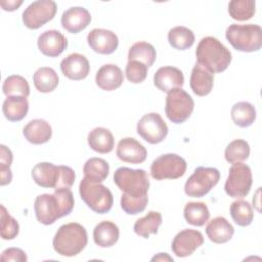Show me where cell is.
<instances>
[{"mask_svg":"<svg viewBox=\"0 0 262 262\" xmlns=\"http://www.w3.org/2000/svg\"><path fill=\"white\" fill-rule=\"evenodd\" d=\"M220 179V172L213 167H198L186 180L184 192L191 198L205 196Z\"/></svg>","mask_w":262,"mask_h":262,"instance_id":"cell-7","label":"cell"},{"mask_svg":"<svg viewBox=\"0 0 262 262\" xmlns=\"http://www.w3.org/2000/svg\"><path fill=\"white\" fill-rule=\"evenodd\" d=\"M21 4H23L21 0H19V1H16V0H8V1L2 0V1H0V5H1L2 9L5 10V11H13V10L17 9Z\"/></svg>","mask_w":262,"mask_h":262,"instance_id":"cell-44","label":"cell"},{"mask_svg":"<svg viewBox=\"0 0 262 262\" xmlns=\"http://www.w3.org/2000/svg\"><path fill=\"white\" fill-rule=\"evenodd\" d=\"M162 215L157 211H149L145 216L136 220L133 226L134 232L144 238H148L150 234H157L162 224Z\"/></svg>","mask_w":262,"mask_h":262,"instance_id":"cell-29","label":"cell"},{"mask_svg":"<svg viewBox=\"0 0 262 262\" xmlns=\"http://www.w3.org/2000/svg\"><path fill=\"white\" fill-rule=\"evenodd\" d=\"M12 180V173L10 168H0V185L9 184Z\"/></svg>","mask_w":262,"mask_h":262,"instance_id":"cell-45","label":"cell"},{"mask_svg":"<svg viewBox=\"0 0 262 262\" xmlns=\"http://www.w3.org/2000/svg\"><path fill=\"white\" fill-rule=\"evenodd\" d=\"M3 93L6 96H25L30 95V86L26 78L19 75L8 76L2 85Z\"/></svg>","mask_w":262,"mask_h":262,"instance_id":"cell-37","label":"cell"},{"mask_svg":"<svg viewBox=\"0 0 262 262\" xmlns=\"http://www.w3.org/2000/svg\"><path fill=\"white\" fill-rule=\"evenodd\" d=\"M75 200L70 188H57L53 193L39 194L34 202L37 220L44 224H53L57 219L68 216L74 209Z\"/></svg>","mask_w":262,"mask_h":262,"instance_id":"cell-1","label":"cell"},{"mask_svg":"<svg viewBox=\"0 0 262 262\" xmlns=\"http://www.w3.org/2000/svg\"><path fill=\"white\" fill-rule=\"evenodd\" d=\"M120 230L112 221H101L93 229V241L100 248L113 247L119 239Z\"/></svg>","mask_w":262,"mask_h":262,"instance_id":"cell-25","label":"cell"},{"mask_svg":"<svg viewBox=\"0 0 262 262\" xmlns=\"http://www.w3.org/2000/svg\"><path fill=\"white\" fill-rule=\"evenodd\" d=\"M57 11V5L52 0L32 2L23 12V23L31 30H37L50 21Z\"/></svg>","mask_w":262,"mask_h":262,"instance_id":"cell-11","label":"cell"},{"mask_svg":"<svg viewBox=\"0 0 262 262\" xmlns=\"http://www.w3.org/2000/svg\"><path fill=\"white\" fill-rule=\"evenodd\" d=\"M114 182L123 193L138 198L147 195L149 188L148 175L143 169L120 167L115 171Z\"/></svg>","mask_w":262,"mask_h":262,"instance_id":"cell-5","label":"cell"},{"mask_svg":"<svg viewBox=\"0 0 262 262\" xmlns=\"http://www.w3.org/2000/svg\"><path fill=\"white\" fill-rule=\"evenodd\" d=\"M154 84L159 90L169 93L183 86L184 76L178 68L171 66L162 67L154 75Z\"/></svg>","mask_w":262,"mask_h":262,"instance_id":"cell-18","label":"cell"},{"mask_svg":"<svg viewBox=\"0 0 262 262\" xmlns=\"http://www.w3.org/2000/svg\"><path fill=\"white\" fill-rule=\"evenodd\" d=\"M0 213V223H1V237L6 241H10L16 237L19 232L18 222L8 213L6 208L1 205Z\"/></svg>","mask_w":262,"mask_h":262,"instance_id":"cell-39","label":"cell"},{"mask_svg":"<svg viewBox=\"0 0 262 262\" xmlns=\"http://www.w3.org/2000/svg\"><path fill=\"white\" fill-rule=\"evenodd\" d=\"M204 243L203 234L195 229H183L173 238L171 249L173 253L180 258L190 256Z\"/></svg>","mask_w":262,"mask_h":262,"instance_id":"cell-13","label":"cell"},{"mask_svg":"<svg viewBox=\"0 0 262 262\" xmlns=\"http://www.w3.org/2000/svg\"><path fill=\"white\" fill-rule=\"evenodd\" d=\"M33 82L39 92L48 93L52 92L58 86L59 78L52 68L41 67L34 73Z\"/></svg>","mask_w":262,"mask_h":262,"instance_id":"cell-28","label":"cell"},{"mask_svg":"<svg viewBox=\"0 0 262 262\" xmlns=\"http://www.w3.org/2000/svg\"><path fill=\"white\" fill-rule=\"evenodd\" d=\"M187 164L176 154H165L158 157L150 165V175L156 180L177 179L184 175Z\"/></svg>","mask_w":262,"mask_h":262,"instance_id":"cell-10","label":"cell"},{"mask_svg":"<svg viewBox=\"0 0 262 262\" xmlns=\"http://www.w3.org/2000/svg\"><path fill=\"white\" fill-rule=\"evenodd\" d=\"M116 154L117 157L123 162L131 164H140L145 161L147 150L135 138L125 137L119 141Z\"/></svg>","mask_w":262,"mask_h":262,"instance_id":"cell-19","label":"cell"},{"mask_svg":"<svg viewBox=\"0 0 262 262\" xmlns=\"http://www.w3.org/2000/svg\"><path fill=\"white\" fill-rule=\"evenodd\" d=\"M29 102L25 96H7L3 101L2 112L10 122L21 121L28 114Z\"/></svg>","mask_w":262,"mask_h":262,"instance_id":"cell-27","label":"cell"},{"mask_svg":"<svg viewBox=\"0 0 262 262\" xmlns=\"http://www.w3.org/2000/svg\"><path fill=\"white\" fill-rule=\"evenodd\" d=\"M148 68L137 60H128L125 69V74L129 82L133 84L142 83L147 76Z\"/></svg>","mask_w":262,"mask_h":262,"instance_id":"cell-41","label":"cell"},{"mask_svg":"<svg viewBox=\"0 0 262 262\" xmlns=\"http://www.w3.org/2000/svg\"><path fill=\"white\" fill-rule=\"evenodd\" d=\"M124 81L122 70L114 63H106L99 68L95 76L96 85L104 91L118 89Z\"/></svg>","mask_w":262,"mask_h":262,"instance_id":"cell-21","label":"cell"},{"mask_svg":"<svg viewBox=\"0 0 262 262\" xmlns=\"http://www.w3.org/2000/svg\"><path fill=\"white\" fill-rule=\"evenodd\" d=\"M91 21L90 12L80 6H75L63 11L60 23L61 27L72 34H78L85 30Z\"/></svg>","mask_w":262,"mask_h":262,"instance_id":"cell-20","label":"cell"},{"mask_svg":"<svg viewBox=\"0 0 262 262\" xmlns=\"http://www.w3.org/2000/svg\"><path fill=\"white\" fill-rule=\"evenodd\" d=\"M194 108L192 97L182 88L170 91L166 97L165 113L167 118L175 124L185 122Z\"/></svg>","mask_w":262,"mask_h":262,"instance_id":"cell-8","label":"cell"},{"mask_svg":"<svg viewBox=\"0 0 262 262\" xmlns=\"http://www.w3.org/2000/svg\"><path fill=\"white\" fill-rule=\"evenodd\" d=\"M13 160L11 150L4 144L0 145V168H10Z\"/></svg>","mask_w":262,"mask_h":262,"instance_id":"cell-43","label":"cell"},{"mask_svg":"<svg viewBox=\"0 0 262 262\" xmlns=\"http://www.w3.org/2000/svg\"><path fill=\"white\" fill-rule=\"evenodd\" d=\"M168 41L173 48L178 50H186L193 45L194 34L186 27H174L168 32Z\"/></svg>","mask_w":262,"mask_h":262,"instance_id":"cell-34","label":"cell"},{"mask_svg":"<svg viewBox=\"0 0 262 262\" xmlns=\"http://www.w3.org/2000/svg\"><path fill=\"white\" fill-rule=\"evenodd\" d=\"M195 56L198 63L213 74L224 72L232 59L229 49L212 36L201 39L196 46Z\"/></svg>","mask_w":262,"mask_h":262,"instance_id":"cell-2","label":"cell"},{"mask_svg":"<svg viewBox=\"0 0 262 262\" xmlns=\"http://www.w3.org/2000/svg\"><path fill=\"white\" fill-rule=\"evenodd\" d=\"M87 43L90 48L99 54H112L119 45L118 36L106 29H93L87 35Z\"/></svg>","mask_w":262,"mask_h":262,"instance_id":"cell-15","label":"cell"},{"mask_svg":"<svg viewBox=\"0 0 262 262\" xmlns=\"http://www.w3.org/2000/svg\"><path fill=\"white\" fill-rule=\"evenodd\" d=\"M147 203H148L147 195L134 198L125 193H122L121 201H120L122 210L128 215H136L138 213L143 212L146 208Z\"/></svg>","mask_w":262,"mask_h":262,"instance_id":"cell-40","label":"cell"},{"mask_svg":"<svg viewBox=\"0 0 262 262\" xmlns=\"http://www.w3.org/2000/svg\"><path fill=\"white\" fill-rule=\"evenodd\" d=\"M37 44L44 55L57 57L67 49L68 39L57 30H48L38 37Z\"/></svg>","mask_w":262,"mask_h":262,"instance_id":"cell-16","label":"cell"},{"mask_svg":"<svg viewBox=\"0 0 262 262\" xmlns=\"http://www.w3.org/2000/svg\"><path fill=\"white\" fill-rule=\"evenodd\" d=\"M231 120L233 123L242 128L251 126L256 120V108L248 101H238L231 107Z\"/></svg>","mask_w":262,"mask_h":262,"instance_id":"cell-31","label":"cell"},{"mask_svg":"<svg viewBox=\"0 0 262 262\" xmlns=\"http://www.w3.org/2000/svg\"><path fill=\"white\" fill-rule=\"evenodd\" d=\"M87 141L90 148L99 154H108L115 146V139L112 132L103 127L92 129L87 136Z\"/></svg>","mask_w":262,"mask_h":262,"instance_id":"cell-26","label":"cell"},{"mask_svg":"<svg viewBox=\"0 0 262 262\" xmlns=\"http://www.w3.org/2000/svg\"><path fill=\"white\" fill-rule=\"evenodd\" d=\"M183 215L187 223L193 226H203L210 218L207 205L203 202H189L185 205Z\"/></svg>","mask_w":262,"mask_h":262,"instance_id":"cell-33","label":"cell"},{"mask_svg":"<svg viewBox=\"0 0 262 262\" xmlns=\"http://www.w3.org/2000/svg\"><path fill=\"white\" fill-rule=\"evenodd\" d=\"M79 193L87 207L97 214H105L113 207V193L101 183L91 182L84 177L79 185Z\"/></svg>","mask_w":262,"mask_h":262,"instance_id":"cell-6","label":"cell"},{"mask_svg":"<svg viewBox=\"0 0 262 262\" xmlns=\"http://www.w3.org/2000/svg\"><path fill=\"white\" fill-rule=\"evenodd\" d=\"M157 58L155 47L147 42L139 41L134 43L128 51V60H137L144 63L147 68L151 67Z\"/></svg>","mask_w":262,"mask_h":262,"instance_id":"cell-32","label":"cell"},{"mask_svg":"<svg viewBox=\"0 0 262 262\" xmlns=\"http://www.w3.org/2000/svg\"><path fill=\"white\" fill-rule=\"evenodd\" d=\"M25 138L33 144H43L49 141L52 129L48 122L43 119L31 120L23 129Z\"/></svg>","mask_w":262,"mask_h":262,"instance_id":"cell-23","label":"cell"},{"mask_svg":"<svg viewBox=\"0 0 262 262\" xmlns=\"http://www.w3.org/2000/svg\"><path fill=\"white\" fill-rule=\"evenodd\" d=\"M88 243L85 227L77 222L61 225L54 234L52 246L54 251L64 257H74L80 254Z\"/></svg>","mask_w":262,"mask_h":262,"instance_id":"cell-3","label":"cell"},{"mask_svg":"<svg viewBox=\"0 0 262 262\" xmlns=\"http://www.w3.org/2000/svg\"><path fill=\"white\" fill-rule=\"evenodd\" d=\"M84 177L91 182L101 183L106 179L110 172L108 163L101 158L88 159L83 167Z\"/></svg>","mask_w":262,"mask_h":262,"instance_id":"cell-30","label":"cell"},{"mask_svg":"<svg viewBox=\"0 0 262 262\" xmlns=\"http://www.w3.org/2000/svg\"><path fill=\"white\" fill-rule=\"evenodd\" d=\"M252 183L253 176L251 168L243 163H234L229 168L224 190L230 198L242 199L250 192Z\"/></svg>","mask_w":262,"mask_h":262,"instance_id":"cell-9","label":"cell"},{"mask_svg":"<svg viewBox=\"0 0 262 262\" xmlns=\"http://www.w3.org/2000/svg\"><path fill=\"white\" fill-rule=\"evenodd\" d=\"M225 37L231 46L242 52L258 51L262 46V29L258 25H230Z\"/></svg>","mask_w":262,"mask_h":262,"instance_id":"cell-4","label":"cell"},{"mask_svg":"<svg viewBox=\"0 0 262 262\" xmlns=\"http://www.w3.org/2000/svg\"><path fill=\"white\" fill-rule=\"evenodd\" d=\"M28 260V257L19 248H8L4 250L1 254V261L7 262V261H13V262H26Z\"/></svg>","mask_w":262,"mask_h":262,"instance_id":"cell-42","label":"cell"},{"mask_svg":"<svg viewBox=\"0 0 262 262\" xmlns=\"http://www.w3.org/2000/svg\"><path fill=\"white\" fill-rule=\"evenodd\" d=\"M136 130L138 135L150 144L162 142L168 135V126L158 113L144 115L137 123Z\"/></svg>","mask_w":262,"mask_h":262,"instance_id":"cell-12","label":"cell"},{"mask_svg":"<svg viewBox=\"0 0 262 262\" xmlns=\"http://www.w3.org/2000/svg\"><path fill=\"white\" fill-rule=\"evenodd\" d=\"M60 71L70 80L85 79L90 72L88 59L80 53H71L60 61Z\"/></svg>","mask_w":262,"mask_h":262,"instance_id":"cell-17","label":"cell"},{"mask_svg":"<svg viewBox=\"0 0 262 262\" xmlns=\"http://www.w3.org/2000/svg\"><path fill=\"white\" fill-rule=\"evenodd\" d=\"M151 261H173V258L170 257L167 253H159L151 258Z\"/></svg>","mask_w":262,"mask_h":262,"instance_id":"cell-46","label":"cell"},{"mask_svg":"<svg viewBox=\"0 0 262 262\" xmlns=\"http://www.w3.org/2000/svg\"><path fill=\"white\" fill-rule=\"evenodd\" d=\"M250 156V145L244 139H234L225 148V160L230 163H242Z\"/></svg>","mask_w":262,"mask_h":262,"instance_id":"cell-38","label":"cell"},{"mask_svg":"<svg viewBox=\"0 0 262 262\" xmlns=\"http://www.w3.org/2000/svg\"><path fill=\"white\" fill-rule=\"evenodd\" d=\"M189 85L195 95L206 96L213 89L214 74L196 62L190 74Z\"/></svg>","mask_w":262,"mask_h":262,"instance_id":"cell-22","label":"cell"},{"mask_svg":"<svg viewBox=\"0 0 262 262\" xmlns=\"http://www.w3.org/2000/svg\"><path fill=\"white\" fill-rule=\"evenodd\" d=\"M32 178L36 184L44 188H59L61 179V165L41 162L32 169Z\"/></svg>","mask_w":262,"mask_h":262,"instance_id":"cell-14","label":"cell"},{"mask_svg":"<svg viewBox=\"0 0 262 262\" xmlns=\"http://www.w3.org/2000/svg\"><path fill=\"white\" fill-rule=\"evenodd\" d=\"M229 211L232 220L238 226H248L254 219L253 208L250 203L245 200H236L232 202Z\"/></svg>","mask_w":262,"mask_h":262,"instance_id":"cell-35","label":"cell"},{"mask_svg":"<svg viewBox=\"0 0 262 262\" xmlns=\"http://www.w3.org/2000/svg\"><path fill=\"white\" fill-rule=\"evenodd\" d=\"M206 233L211 242L215 244H224L231 239L234 233V228L226 218L218 216L209 221L206 226Z\"/></svg>","mask_w":262,"mask_h":262,"instance_id":"cell-24","label":"cell"},{"mask_svg":"<svg viewBox=\"0 0 262 262\" xmlns=\"http://www.w3.org/2000/svg\"><path fill=\"white\" fill-rule=\"evenodd\" d=\"M256 11L254 0H232L228 3V13L231 18L245 21L252 18Z\"/></svg>","mask_w":262,"mask_h":262,"instance_id":"cell-36","label":"cell"}]
</instances>
